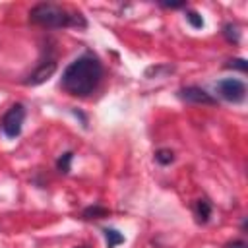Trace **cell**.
I'll use <instances>...</instances> for the list:
<instances>
[{
    "label": "cell",
    "mask_w": 248,
    "mask_h": 248,
    "mask_svg": "<svg viewBox=\"0 0 248 248\" xmlns=\"http://www.w3.org/2000/svg\"><path fill=\"white\" fill-rule=\"evenodd\" d=\"M103 79V64L91 50L74 58L62 72L60 87L72 97H89Z\"/></svg>",
    "instance_id": "1"
},
{
    "label": "cell",
    "mask_w": 248,
    "mask_h": 248,
    "mask_svg": "<svg viewBox=\"0 0 248 248\" xmlns=\"http://www.w3.org/2000/svg\"><path fill=\"white\" fill-rule=\"evenodd\" d=\"M29 21L39 27L46 29H66V27H87V19L79 12H70L58 4L52 2H41L35 4L29 10Z\"/></svg>",
    "instance_id": "2"
},
{
    "label": "cell",
    "mask_w": 248,
    "mask_h": 248,
    "mask_svg": "<svg viewBox=\"0 0 248 248\" xmlns=\"http://www.w3.org/2000/svg\"><path fill=\"white\" fill-rule=\"evenodd\" d=\"M23 120H25V107L21 103H14L4 116L0 118V130L8 140H16L21 134L23 128Z\"/></svg>",
    "instance_id": "3"
},
{
    "label": "cell",
    "mask_w": 248,
    "mask_h": 248,
    "mask_svg": "<svg viewBox=\"0 0 248 248\" xmlns=\"http://www.w3.org/2000/svg\"><path fill=\"white\" fill-rule=\"evenodd\" d=\"M215 91L229 103H242L246 99V83L236 78H225L215 83Z\"/></svg>",
    "instance_id": "4"
},
{
    "label": "cell",
    "mask_w": 248,
    "mask_h": 248,
    "mask_svg": "<svg viewBox=\"0 0 248 248\" xmlns=\"http://www.w3.org/2000/svg\"><path fill=\"white\" fill-rule=\"evenodd\" d=\"M56 56L54 54H46L45 58H41L39 60V64H37V68L23 79V85H31V87H35V85H41V83H45L54 72H56Z\"/></svg>",
    "instance_id": "5"
},
{
    "label": "cell",
    "mask_w": 248,
    "mask_h": 248,
    "mask_svg": "<svg viewBox=\"0 0 248 248\" xmlns=\"http://www.w3.org/2000/svg\"><path fill=\"white\" fill-rule=\"evenodd\" d=\"M176 97L184 103H190V105H209V107L219 105L217 97H213L211 93H207L200 85H184L176 91Z\"/></svg>",
    "instance_id": "6"
},
{
    "label": "cell",
    "mask_w": 248,
    "mask_h": 248,
    "mask_svg": "<svg viewBox=\"0 0 248 248\" xmlns=\"http://www.w3.org/2000/svg\"><path fill=\"white\" fill-rule=\"evenodd\" d=\"M211 211H213V205H211L209 200H205V198L196 200V203H194V213H196V221H198L200 225H205V223L209 221Z\"/></svg>",
    "instance_id": "7"
},
{
    "label": "cell",
    "mask_w": 248,
    "mask_h": 248,
    "mask_svg": "<svg viewBox=\"0 0 248 248\" xmlns=\"http://www.w3.org/2000/svg\"><path fill=\"white\" fill-rule=\"evenodd\" d=\"M101 232H103V236H105L107 248H116V246H120V244L124 242V234H122L120 231L112 229V227H105Z\"/></svg>",
    "instance_id": "8"
},
{
    "label": "cell",
    "mask_w": 248,
    "mask_h": 248,
    "mask_svg": "<svg viewBox=\"0 0 248 248\" xmlns=\"http://www.w3.org/2000/svg\"><path fill=\"white\" fill-rule=\"evenodd\" d=\"M72 161H74V151H64L58 159H56V170L60 174H68L72 170Z\"/></svg>",
    "instance_id": "9"
},
{
    "label": "cell",
    "mask_w": 248,
    "mask_h": 248,
    "mask_svg": "<svg viewBox=\"0 0 248 248\" xmlns=\"http://www.w3.org/2000/svg\"><path fill=\"white\" fill-rule=\"evenodd\" d=\"M108 213H110V211H108L107 207H103V205L95 203V205L85 207V209H83V213H81V217H83V219H103V217H107Z\"/></svg>",
    "instance_id": "10"
},
{
    "label": "cell",
    "mask_w": 248,
    "mask_h": 248,
    "mask_svg": "<svg viewBox=\"0 0 248 248\" xmlns=\"http://www.w3.org/2000/svg\"><path fill=\"white\" fill-rule=\"evenodd\" d=\"M223 37H225L229 43L238 45V41H240L238 25H236V23H225V25H223Z\"/></svg>",
    "instance_id": "11"
},
{
    "label": "cell",
    "mask_w": 248,
    "mask_h": 248,
    "mask_svg": "<svg viewBox=\"0 0 248 248\" xmlns=\"http://www.w3.org/2000/svg\"><path fill=\"white\" fill-rule=\"evenodd\" d=\"M155 161L161 165V167H167V165H170L172 161H174V153L170 151V149H157L155 151Z\"/></svg>",
    "instance_id": "12"
},
{
    "label": "cell",
    "mask_w": 248,
    "mask_h": 248,
    "mask_svg": "<svg viewBox=\"0 0 248 248\" xmlns=\"http://www.w3.org/2000/svg\"><path fill=\"white\" fill-rule=\"evenodd\" d=\"M186 21H188L194 29H202V27H203V17H202L196 10H186Z\"/></svg>",
    "instance_id": "13"
},
{
    "label": "cell",
    "mask_w": 248,
    "mask_h": 248,
    "mask_svg": "<svg viewBox=\"0 0 248 248\" xmlns=\"http://www.w3.org/2000/svg\"><path fill=\"white\" fill-rule=\"evenodd\" d=\"M225 68H236L240 72H246L248 70V62L244 58H232V60H229V64H225Z\"/></svg>",
    "instance_id": "14"
},
{
    "label": "cell",
    "mask_w": 248,
    "mask_h": 248,
    "mask_svg": "<svg viewBox=\"0 0 248 248\" xmlns=\"http://www.w3.org/2000/svg\"><path fill=\"white\" fill-rule=\"evenodd\" d=\"M161 8H167V10H180V8H188L186 2H159Z\"/></svg>",
    "instance_id": "15"
},
{
    "label": "cell",
    "mask_w": 248,
    "mask_h": 248,
    "mask_svg": "<svg viewBox=\"0 0 248 248\" xmlns=\"http://www.w3.org/2000/svg\"><path fill=\"white\" fill-rule=\"evenodd\" d=\"M225 248H248V244H246L244 240H232V242H229Z\"/></svg>",
    "instance_id": "16"
},
{
    "label": "cell",
    "mask_w": 248,
    "mask_h": 248,
    "mask_svg": "<svg viewBox=\"0 0 248 248\" xmlns=\"http://www.w3.org/2000/svg\"><path fill=\"white\" fill-rule=\"evenodd\" d=\"M76 248H85V246H76Z\"/></svg>",
    "instance_id": "17"
}]
</instances>
